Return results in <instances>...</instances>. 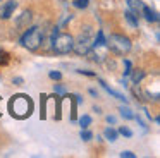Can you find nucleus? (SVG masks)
<instances>
[{"label":"nucleus","mask_w":160,"mask_h":158,"mask_svg":"<svg viewBox=\"0 0 160 158\" xmlns=\"http://www.w3.org/2000/svg\"><path fill=\"white\" fill-rule=\"evenodd\" d=\"M9 112H11L12 117L22 120L28 119L33 112V101L28 95H16L11 98L9 101Z\"/></svg>","instance_id":"1"},{"label":"nucleus","mask_w":160,"mask_h":158,"mask_svg":"<svg viewBox=\"0 0 160 158\" xmlns=\"http://www.w3.org/2000/svg\"><path fill=\"white\" fill-rule=\"evenodd\" d=\"M42 41H43V33H42L40 27H29L21 38V45L24 48H28V50H31V52L38 50Z\"/></svg>","instance_id":"2"},{"label":"nucleus","mask_w":160,"mask_h":158,"mask_svg":"<svg viewBox=\"0 0 160 158\" xmlns=\"http://www.w3.org/2000/svg\"><path fill=\"white\" fill-rule=\"evenodd\" d=\"M105 41H107V47L117 55H124L131 50V41H129V38L121 36V34H110L108 40H105Z\"/></svg>","instance_id":"3"},{"label":"nucleus","mask_w":160,"mask_h":158,"mask_svg":"<svg viewBox=\"0 0 160 158\" xmlns=\"http://www.w3.org/2000/svg\"><path fill=\"white\" fill-rule=\"evenodd\" d=\"M72 45H74V40H72V36L67 34V33L57 34L52 40V48L57 53H69V52H72Z\"/></svg>","instance_id":"4"},{"label":"nucleus","mask_w":160,"mask_h":158,"mask_svg":"<svg viewBox=\"0 0 160 158\" xmlns=\"http://www.w3.org/2000/svg\"><path fill=\"white\" fill-rule=\"evenodd\" d=\"M72 50L76 52L78 55H86L90 53L91 50V40H90V34H81V38L78 40V43L72 45Z\"/></svg>","instance_id":"5"},{"label":"nucleus","mask_w":160,"mask_h":158,"mask_svg":"<svg viewBox=\"0 0 160 158\" xmlns=\"http://www.w3.org/2000/svg\"><path fill=\"white\" fill-rule=\"evenodd\" d=\"M16 7H18V2H16V0H9V2H5L4 5L0 7V17H2V19H9V17L14 14Z\"/></svg>","instance_id":"6"},{"label":"nucleus","mask_w":160,"mask_h":158,"mask_svg":"<svg viewBox=\"0 0 160 158\" xmlns=\"http://www.w3.org/2000/svg\"><path fill=\"white\" fill-rule=\"evenodd\" d=\"M141 10H143V16H145L146 21H150V22H157V21H158V16H157V14L153 12L148 5H143Z\"/></svg>","instance_id":"7"},{"label":"nucleus","mask_w":160,"mask_h":158,"mask_svg":"<svg viewBox=\"0 0 160 158\" xmlns=\"http://www.w3.org/2000/svg\"><path fill=\"white\" fill-rule=\"evenodd\" d=\"M98 82H100V84H102V88H103L105 89V91H107L108 93V95H112V96H115V98H117V100H121V101H128V100H126L124 98V95H121V93H117V91H114V89H110V88H108V86L107 84H105V81H102V79H100V81H98Z\"/></svg>","instance_id":"8"},{"label":"nucleus","mask_w":160,"mask_h":158,"mask_svg":"<svg viewBox=\"0 0 160 158\" xmlns=\"http://www.w3.org/2000/svg\"><path fill=\"white\" fill-rule=\"evenodd\" d=\"M124 16H126L128 22L131 24L132 27H138V24H139V21H138V14H134L132 10H126V12H124Z\"/></svg>","instance_id":"9"},{"label":"nucleus","mask_w":160,"mask_h":158,"mask_svg":"<svg viewBox=\"0 0 160 158\" xmlns=\"http://www.w3.org/2000/svg\"><path fill=\"white\" fill-rule=\"evenodd\" d=\"M128 5H129V10H132L134 14H138L143 7V2L141 0H128Z\"/></svg>","instance_id":"10"},{"label":"nucleus","mask_w":160,"mask_h":158,"mask_svg":"<svg viewBox=\"0 0 160 158\" xmlns=\"http://www.w3.org/2000/svg\"><path fill=\"white\" fill-rule=\"evenodd\" d=\"M29 21H31V12H22V16L18 19V26L24 27V26H28Z\"/></svg>","instance_id":"11"},{"label":"nucleus","mask_w":160,"mask_h":158,"mask_svg":"<svg viewBox=\"0 0 160 158\" xmlns=\"http://www.w3.org/2000/svg\"><path fill=\"white\" fill-rule=\"evenodd\" d=\"M119 112H121V115L124 117V119H128V120L136 119V115L131 112V108H128V106H121V108H119Z\"/></svg>","instance_id":"12"},{"label":"nucleus","mask_w":160,"mask_h":158,"mask_svg":"<svg viewBox=\"0 0 160 158\" xmlns=\"http://www.w3.org/2000/svg\"><path fill=\"white\" fill-rule=\"evenodd\" d=\"M95 47H107V41H105V38H103V33H102V31H98L97 33V40H95Z\"/></svg>","instance_id":"13"},{"label":"nucleus","mask_w":160,"mask_h":158,"mask_svg":"<svg viewBox=\"0 0 160 158\" xmlns=\"http://www.w3.org/2000/svg\"><path fill=\"white\" fill-rule=\"evenodd\" d=\"M131 72H132V71H131ZM143 76H145V72H143L141 69H136V71L132 72V82H134V84H138V82L143 79Z\"/></svg>","instance_id":"14"},{"label":"nucleus","mask_w":160,"mask_h":158,"mask_svg":"<svg viewBox=\"0 0 160 158\" xmlns=\"http://www.w3.org/2000/svg\"><path fill=\"white\" fill-rule=\"evenodd\" d=\"M105 137H107V139H110V141H115V139H117V131L107 127V129H105Z\"/></svg>","instance_id":"15"},{"label":"nucleus","mask_w":160,"mask_h":158,"mask_svg":"<svg viewBox=\"0 0 160 158\" xmlns=\"http://www.w3.org/2000/svg\"><path fill=\"white\" fill-rule=\"evenodd\" d=\"M90 124H91V117H88V115H83V117L79 119V126L83 127V129H86V127L90 126Z\"/></svg>","instance_id":"16"},{"label":"nucleus","mask_w":160,"mask_h":158,"mask_svg":"<svg viewBox=\"0 0 160 158\" xmlns=\"http://www.w3.org/2000/svg\"><path fill=\"white\" fill-rule=\"evenodd\" d=\"M88 3H90V0H76V2H74V7H78V9H86Z\"/></svg>","instance_id":"17"},{"label":"nucleus","mask_w":160,"mask_h":158,"mask_svg":"<svg viewBox=\"0 0 160 158\" xmlns=\"http://www.w3.org/2000/svg\"><path fill=\"white\" fill-rule=\"evenodd\" d=\"M119 132H121L122 136H126V137H131V136H132V131H131V129H128V127H124V126H122L121 129H119Z\"/></svg>","instance_id":"18"},{"label":"nucleus","mask_w":160,"mask_h":158,"mask_svg":"<svg viewBox=\"0 0 160 158\" xmlns=\"http://www.w3.org/2000/svg\"><path fill=\"white\" fill-rule=\"evenodd\" d=\"M91 137H93V134H91L90 131H81V139H84V141H90Z\"/></svg>","instance_id":"19"},{"label":"nucleus","mask_w":160,"mask_h":158,"mask_svg":"<svg viewBox=\"0 0 160 158\" xmlns=\"http://www.w3.org/2000/svg\"><path fill=\"white\" fill-rule=\"evenodd\" d=\"M9 60V57H7V53H5L2 48H0V64H5V62Z\"/></svg>","instance_id":"20"},{"label":"nucleus","mask_w":160,"mask_h":158,"mask_svg":"<svg viewBox=\"0 0 160 158\" xmlns=\"http://www.w3.org/2000/svg\"><path fill=\"white\" fill-rule=\"evenodd\" d=\"M124 65H126L124 74H126V76H129V74H131V62H129V60H126V62H124Z\"/></svg>","instance_id":"21"},{"label":"nucleus","mask_w":160,"mask_h":158,"mask_svg":"<svg viewBox=\"0 0 160 158\" xmlns=\"http://www.w3.org/2000/svg\"><path fill=\"white\" fill-rule=\"evenodd\" d=\"M50 77H52V79H55V81H59V79L62 77V74H60V72H55V71H52V72H50Z\"/></svg>","instance_id":"22"},{"label":"nucleus","mask_w":160,"mask_h":158,"mask_svg":"<svg viewBox=\"0 0 160 158\" xmlns=\"http://www.w3.org/2000/svg\"><path fill=\"white\" fill-rule=\"evenodd\" d=\"M121 156L122 158H134V153H131V151H122V153H121Z\"/></svg>","instance_id":"23"},{"label":"nucleus","mask_w":160,"mask_h":158,"mask_svg":"<svg viewBox=\"0 0 160 158\" xmlns=\"http://www.w3.org/2000/svg\"><path fill=\"white\" fill-rule=\"evenodd\" d=\"M78 72H79V74H84V76H90V77H95V76H97L95 72H91V71H78Z\"/></svg>","instance_id":"24"},{"label":"nucleus","mask_w":160,"mask_h":158,"mask_svg":"<svg viewBox=\"0 0 160 158\" xmlns=\"http://www.w3.org/2000/svg\"><path fill=\"white\" fill-rule=\"evenodd\" d=\"M53 89H55L57 93H60V95H64V93H66V89H64L62 86H59V84H57V86H53Z\"/></svg>","instance_id":"25"},{"label":"nucleus","mask_w":160,"mask_h":158,"mask_svg":"<svg viewBox=\"0 0 160 158\" xmlns=\"http://www.w3.org/2000/svg\"><path fill=\"white\" fill-rule=\"evenodd\" d=\"M14 82H16V84H21L22 79H21V77H16V79H14Z\"/></svg>","instance_id":"26"},{"label":"nucleus","mask_w":160,"mask_h":158,"mask_svg":"<svg viewBox=\"0 0 160 158\" xmlns=\"http://www.w3.org/2000/svg\"><path fill=\"white\" fill-rule=\"evenodd\" d=\"M107 120H108L110 124H114V122H115V119H114V117H107Z\"/></svg>","instance_id":"27"},{"label":"nucleus","mask_w":160,"mask_h":158,"mask_svg":"<svg viewBox=\"0 0 160 158\" xmlns=\"http://www.w3.org/2000/svg\"><path fill=\"white\" fill-rule=\"evenodd\" d=\"M0 100H2V98H0ZM0 115H2V112H0Z\"/></svg>","instance_id":"28"}]
</instances>
